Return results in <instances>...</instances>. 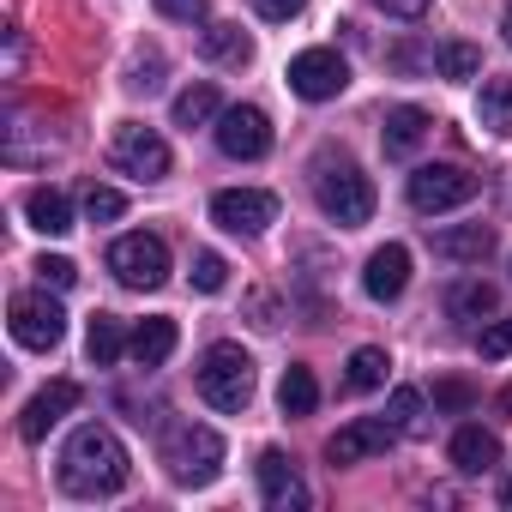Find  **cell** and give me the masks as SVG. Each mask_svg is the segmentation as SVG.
Wrapping results in <instances>:
<instances>
[{"label": "cell", "mask_w": 512, "mask_h": 512, "mask_svg": "<svg viewBox=\"0 0 512 512\" xmlns=\"http://www.w3.org/2000/svg\"><path fill=\"white\" fill-rule=\"evenodd\" d=\"M127 476H133V458H127L121 434H115V428H103V422L73 428V440L61 446V488H67V494H79V500L121 494V488H127Z\"/></svg>", "instance_id": "obj_1"}, {"label": "cell", "mask_w": 512, "mask_h": 512, "mask_svg": "<svg viewBox=\"0 0 512 512\" xmlns=\"http://www.w3.org/2000/svg\"><path fill=\"white\" fill-rule=\"evenodd\" d=\"M163 470L181 488H205L223 470V434L205 422H169L163 428Z\"/></svg>", "instance_id": "obj_2"}, {"label": "cell", "mask_w": 512, "mask_h": 512, "mask_svg": "<svg viewBox=\"0 0 512 512\" xmlns=\"http://www.w3.org/2000/svg\"><path fill=\"white\" fill-rule=\"evenodd\" d=\"M314 199H320V211L338 223V229H362L368 217H374V181L350 163V157H326L320 169H314Z\"/></svg>", "instance_id": "obj_3"}, {"label": "cell", "mask_w": 512, "mask_h": 512, "mask_svg": "<svg viewBox=\"0 0 512 512\" xmlns=\"http://www.w3.org/2000/svg\"><path fill=\"white\" fill-rule=\"evenodd\" d=\"M199 398L211 404V410H223V416H235V410H247V398H253V356L241 350V344H211L205 356H199Z\"/></svg>", "instance_id": "obj_4"}, {"label": "cell", "mask_w": 512, "mask_h": 512, "mask_svg": "<svg viewBox=\"0 0 512 512\" xmlns=\"http://www.w3.org/2000/svg\"><path fill=\"white\" fill-rule=\"evenodd\" d=\"M109 163H115L121 175H133V181H163V175H169V145H163L157 127L121 121L115 139H109Z\"/></svg>", "instance_id": "obj_5"}, {"label": "cell", "mask_w": 512, "mask_h": 512, "mask_svg": "<svg viewBox=\"0 0 512 512\" xmlns=\"http://www.w3.org/2000/svg\"><path fill=\"white\" fill-rule=\"evenodd\" d=\"M109 272L127 284V290H163L169 284V247L157 241V235H121L115 247H109Z\"/></svg>", "instance_id": "obj_6"}, {"label": "cell", "mask_w": 512, "mask_h": 512, "mask_svg": "<svg viewBox=\"0 0 512 512\" xmlns=\"http://www.w3.org/2000/svg\"><path fill=\"white\" fill-rule=\"evenodd\" d=\"M470 199H476V175L458 169V163H422V169L410 175V205H416L422 217L458 211V205H470Z\"/></svg>", "instance_id": "obj_7"}, {"label": "cell", "mask_w": 512, "mask_h": 512, "mask_svg": "<svg viewBox=\"0 0 512 512\" xmlns=\"http://www.w3.org/2000/svg\"><path fill=\"white\" fill-rule=\"evenodd\" d=\"M7 326H13V338H19L25 350H55V344L67 338V314H61V302L49 296V284H43V290L13 296Z\"/></svg>", "instance_id": "obj_8"}, {"label": "cell", "mask_w": 512, "mask_h": 512, "mask_svg": "<svg viewBox=\"0 0 512 512\" xmlns=\"http://www.w3.org/2000/svg\"><path fill=\"white\" fill-rule=\"evenodd\" d=\"M211 133H217V151L235 157V163H260L272 151V121H266V109H253V103L223 109Z\"/></svg>", "instance_id": "obj_9"}, {"label": "cell", "mask_w": 512, "mask_h": 512, "mask_svg": "<svg viewBox=\"0 0 512 512\" xmlns=\"http://www.w3.org/2000/svg\"><path fill=\"white\" fill-rule=\"evenodd\" d=\"M211 223L229 235H260L266 223H278V199L266 187H223L211 199Z\"/></svg>", "instance_id": "obj_10"}, {"label": "cell", "mask_w": 512, "mask_h": 512, "mask_svg": "<svg viewBox=\"0 0 512 512\" xmlns=\"http://www.w3.org/2000/svg\"><path fill=\"white\" fill-rule=\"evenodd\" d=\"M344 85H350V61L338 49H302L290 61V91L308 97V103H332Z\"/></svg>", "instance_id": "obj_11"}, {"label": "cell", "mask_w": 512, "mask_h": 512, "mask_svg": "<svg viewBox=\"0 0 512 512\" xmlns=\"http://www.w3.org/2000/svg\"><path fill=\"white\" fill-rule=\"evenodd\" d=\"M392 440H398V428H392L386 416H356V422H344V428L326 440V458H332V464H362V458L386 452Z\"/></svg>", "instance_id": "obj_12"}, {"label": "cell", "mask_w": 512, "mask_h": 512, "mask_svg": "<svg viewBox=\"0 0 512 512\" xmlns=\"http://www.w3.org/2000/svg\"><path fill=\"white\" fill-rule=\"evenodd\" d=\"M73 410H79V386H73V380H49V386L19 410V434L37 446V440H49V428H55L61 416H73Z\"/></svg>", "instance_id": "obj_13"}, {"label": "cell", "mask_w": 512, "mask_h": 512, "mask_svg": "<svg viewBox=\"0 0 512 512\" xmlns=\"http://www.w3.org/2000/svg\"><path fill=\"white\" fill-rule=\"evenodd\" d=\"M404 284H410V247H404V241L374 247V253H368V272H362V290H368L374 302H398Z\"/></svg>", "instance_id": "obj_14"}, {"label": "cell", "mask_w": 512, "mask_h": 512, "mask_svg": "<svg viewBox=\"0 0 512 512\" xmlns=\"http://www.w3.org/2000/svg\"><path fill=\"white\" fill-rule=\"evenodd\" d=\"M260 500L272 506V512H296V506H308V482L296 476V464L272 446V452H260Z\"/></svg>", "instance_id": "obj_15"}, {"label": "cell", "mask_w": 512, "mask_h": 512, "mask_svg": "<svg viewBox=\"0 0 512 512\" xmlns=\"http://www.w3.org/2000/svg\"><path fill=\"white\" fill-rule=\"evenodd\" d=\"M428 133H434L428 109H416V103H398V109H386L380 145H386V157H416V145H422Z\"/></svg>", "instance_id": "obj_16"}, {"label": "cell", "mask_w": 512, "mask_h": 512, "mask_svg": "<svg viewBox=\"0 0 512 512\" xmlns=\"http://www.w3.org/2000/svg\"><path fill=\"white\" fill-rule=\"evenodd\" d=\"M175 344H181V326L157 314V320H139V326H133V338H127V356H133L139 368H163V362L175 356Z\"/></svg>", "instance_id": "obj_17"}, {"label": "cell", "mask_w": 512, "mask_h": 512, "mask_svg": "<svg viewBox=\"0 0 512 512\" xmlns=\"http://www.w3.org/2000/svg\"><path fill=\"white\" fill-rule=\"evenodd\" d=\"M434 253L452 266H482L488 253H494V229L488 223H464V229H440L434 235Z\"/></svg>", "instance_id": "obj_18"}, {"label": "cell", "mask_w": 512, "mask_h": 512, "mask_svg": "<svg viewBox=\"0 0 512 512\" xmlns=\"http://www.w3.org/2000/svg\"><path fill=\"white\" fill-rule=\"evenodd\" d=\"M452 464H458L464 476H482V470H494V464H500V440H494L488 428H476V422H470V428H458V434H452Z\"/></svg>", "instance_id": "obj_19"}, {"label": "cell", "mask_w": 512, "mask_h": 512, "mask_svg": "<svg viewBox=\"0 0 512 512\" xmlns=\"http://www.w3.org/2000/svg\"><path fill=\"white\" fill-rule=\"evenodd\" d=\"M25 217H31V229H43V235H67V229H73V205H67L61 187H31V193H25Z\"/></svg>", "instance_id": "obj_20"}, {"label": "cell", "mask_w": 512, "mask_h": 512, "mask_svg": "<svg viewBox=\"0 0 512 512\" xmlns=\"http://www.w3.org/2000/svg\"><path fill=\"white\" fill-rule=\"evenodd\" d=\"M199 49H205V61H217V67H247V61H253V43H247L241 25H205Z\"/></svg>", "instance_id": "obj_21"}, {"label": "cell", "mask_w": 512, "mask_h": 512, "mask_svg": "<svg viewBox=\"0 0 512 512\" xmlns=\"http://www.w3.org/2000/svg\"><path fill=\"white\" fill-rule=\"evenodd\" d=\"M494 284H482V278H458L452 290H446V314L452 320H488L494 314Z\"/></svg>", "instance_id": "obj_22"}, {"label": "cell", "mask_w": 512, "mask_h": 512, "mask_svg": "<svg viewBox=\"0 0 512 512\" xmlns=\"http://www.w3.org/2000/svg\"><path fill=\"white\" fill-rule=\"evenodd\" d=\"M127 338H133V332H127L115 314H91V332H85V356H91L97 368H109V362H121Z\"/></svg>", "instance_id": "obj_23"}, {"label": "cell", "mask_w": 512, "mask_h": 512, "mask_svg": "<svg viewBox=\"0 0 512 512\" xmlns=\"http://www.w3.org/2000/svg\"><path fill=\"white\" fill-rule=\"evenodd\" d=\"M476 121L488 133H512V79H482V97H476Z\"/></svg>", "instance_id": "obj_24"}, {"label": "cell", "mask_w": 512, "mask_h": 512, "mask_svg": "<svg viewBox=\"0 0 512 512\" xmlns=\"http://www.w3.org/2000/svg\"><path fill=\"white\" fill-rule=\"evenodd\" d=\"M217 115H223V103H217L211 85H187V91L175 97V127H187V133H193V127H211Z\"/></svg>", "instance_id": "obj_25"}, {"label": "cell", "mask_w": 512, "mask_h": 512, "mask_svg": "<svg viewBox=\"0 0 512 512\" xmlns=\"http://www.w3.org/2000/svg\"><path fill=\"white\" fill-rule=\"evenodd\" d=\"M278 404H284V416H308L314 404H320V386H314V368H284V380H278Z\"/></svg>", "instance_id": "obj_26"}, {"label": "cell", "mask_w": 512, "mask_h": 512, "mask_svg": "<svg viewBox=\"0 0 512 512\" xmlns=\"http://www.w3.org/2000/svg\"><path fill=\"white\" fill-rule=\"evenodd\" d=\"M386 368H392V362H386V350L362 344V350L350 356V374H344V386H350V392H380V386H386Z\"/></svg>", "instance_id": "obj_27"}, {"label": "cell", "mask_w": 512, "mask_h": 512, "mask_svg": "<svg viewBox=\"0 0 512 512\" xmlns=\"http://www.w3.org/2000/svg\"><path fill=\"white\" fill-rule=\"evenodd\" d=\"M434 67H440V79H476L482 73V49L476 43H440Z\"/></svg>", "instance_id": "obj_28"}, {"label": "cell", "mask_w": 512, "mask_h": 512, "mask_svg": "<svg viewBox=\"0 0 512 512\" xmlns=\"http://www.w3.org/2000/svg\"><path fill=\"white\" fill-rule=\"evenodd\" d=\"M386 422H392L398 434H422V392H416V386H398V392L386 398Z\"/></svg>", "instance_id": "obj_29"}, {"label": "cell", "mask_w": 512, "mask_h": 512, "mask_svg": "<svg viewBox=\"0 0 512 512\" xmlns=\"http://www.w3.org/2000/svg\"><path fill=\"white\" fill-rule=\"evenodd\" d=\"M229 284V266H223V253H193V290H205V296H217Z\"/></svg>", "instance_id": "obj_30"}, {"label": "cell", "mask_w": 512, "mask_h": 512, "mask_svg": "<svg viewBox=\"0 0 512 512\" xmlns=\"http://www.w3.org/2000/svg\"><path fill=\"white\" fill-rule=\"evenodd\" d=\"M121 211H127V199H121L115 187H91V193H85V217H91V223H115Z\"/></svg>", "instance_id": "obj_31"}, {"label": "cell", "mask_w": 512, "mask_h": 512, "mask_svg": "<svg viewBox=\"0 0 512 512\" xmlns=\"http://www.w3.org/2000/svg\"><path fill=\"white\" fill-rule=\"evenodd\" d=\"M37 278H43L49 290H73V284H79V266L61 260V253H43V260H37Z\"/></svg>", "instance_id": "obj_32"}, {"label": "cell", "mask_w": 512, "mask_h": 512, "mask_svg": "<svg viewBox=\"0 0 512 512\" xmlns=\"http://www.w3.org/2000/svg\"><path fill=\"white\" fill-rule=\"evenodd\" d=\"M157 13L163 19H181V25H199L211 13V0H157Z\"/></svg>", "instance_id": "obj_33"}, {"label": "cell", "mask_w": 512, "mask_h": 512, "mask_svg": "<svg viewBox=\"0 0 512 512\" xmlns=\"http://www.w3.org/2000/svg\"><path fill=\"white\" fill-rule=\"evenodd\" d=\"M482 356H488V362H500V356H512V314H506L500 326H488V332H482Z\"/></svg>", "instance_id": "obj_34"}, {"label": "cell", "mask_w": 512, "mask_h": 512, "mask_svg": "<svg viewBox=\"0 0 512 512\" xmlns=\"http://www.w3.org/2000/svg\"><path fill=\"white\" fill-rule=\"evenodd\" d=\"M302 7H308V0H253V13H260V19H272V25H290Z\"/></svg>", "instance_id": "obj_35"}, {"label": "cell", "mask_w": 512, "mask_h": 512, "mask_svg": "<svg viewBox=\"0 0 512 512\" xmlns=\"http://www.w3.org/2000/svg\"><path fill=\"white\" fill-rule=\"evenodd\" d=\"M434 404H440V410H470V386L440 380V386H434Z\"/></svg>", "instance_id": "obj_36"}, {"label": "cell", "mask_w": 512, "mask_h": 512, "mask_svg": "<svg viewBox=\"0 0 512 512\" xmlns=\"http://www.w3.org/2000/svg\"><path fill=\"white\" fill-rule=\"evenodd\" d=\"M380 13H392V19H422L428 13V0H374Z\"/></svg>", "instance_id": "obj_37"}, {"label": "cell", "mask_w": 512, "mask_h": 512, "mask_svg": "<svg viewBox=\"0 0 512 512\" xmlns=\"http://www.w3.org/2000/svg\"><path fill=\"white\" fill-rule=\"evenodd\" d=\"M157 73H163V61H157V55H145V61L133 67V79H127V85H133V91H151V85H157Z\"/></svg>", "instance_id": "obj_38"}, {"label": "cell", "mask_w": 512, "mask_h": 512, "mask_svg": "<svg viewBox=\"0 0 512 512\" xmlns=\"http://www.w3.org/2000/svg\"><path fill=\"white\" fill-rule=\"evenodd\" d=\"M500 31H506V43H512V7H506V13H500Z\"/></svg>", "instance_id": "obj_39"}, {"label": "cell", "mask_w": 512, "mask_h": 512, "mask_svg": "<svg viewBox=\"0 0 512 512\" xmlns=\"http://www.w3.org/2000/svg\"><path fill=\"white\" fill-rule=\"evenodd\" d=\"M500 506H512V476H506V482H500Z\"/></svg>", "instance_id": "obj_40"}, {"label": "cell", "mask_w": 512, "mask_h": 512, "mask_svg": "<svg viewBox=\"0 0 512 512\" xmlns=\"http://www.w3.org/2000/svg\"><path fill=\"white\" fill-rule=\"evenodd\" d=\"M500 410H512V386H506V392H500Z\"/></svg>", "instance_id": "obj_41"}]
</instances>
